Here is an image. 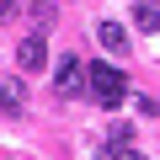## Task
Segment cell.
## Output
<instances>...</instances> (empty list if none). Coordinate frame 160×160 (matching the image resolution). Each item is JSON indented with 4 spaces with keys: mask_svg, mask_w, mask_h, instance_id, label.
<instances>
[{
    "mask_svg": "<svg viewBox=\"0 0 160 160\" xmlns=\"http://www.w3.org/2000/svg\"><path fill=\"white\" fill-rule=\"evenodd\" d=\"M86 86L96 91V102H102L107 112H118V107H123V86H128V80H123V69H118V64H86Z\"/></svg>",
    "mask_w": 160,
    "mask_h": 160,
    "instance_id": "6da1fadb",
    "label": "cell"
},
{
    "mask_svg": "<svg viewBox=\"0 0 160 160\" xmlns=\"http://www.w3.org/2000/svg\"><path fill=\"white\" fill-rule=\"evenodd\" d=\"M53 91L59 96H80V91H86V64H80L75 53L53 59Z\"/></svg>",
    "mask_w": 160,
    "mask_h": 160,
    "instance_id": "7a4b0ae2",
    "label": "cell"
},
{
    "mask_svg": "<svg viewBox=\"0 0 160 160\" xmlns=\"http://www.w3.org/2000/svg\"><path fill=\"white\" fill-rule=\"evenodd\" d=\"M16 64H22V75H43V69H48V38H43V32L22 38V43H16Z\"/></svg>",
    "mask_w": 160,
    "mask_h": 160,
    "instance_id": "3957f363",
    "label": "cell"
},
{
    "mask_svg": "<svg viewBox=\"0 0 160 160\" xmlns=\"http://www.w3.org/2000/svg\"><path fill=\"white\" fill-rule=\"evenodd\" d=\"M27 112V86L11 75V80H0V118H22Z\"/></svg>",
    "mask_w": 160,
    "mask_h": 160,
    "instance_id": "277c9868",
    "label": "cell"
},
{
    "mask_svg": "<svg viewBox=\"0 0 160 160\" xmlns=\"http://www.w3.org/2000/svg\"><path fill=\"white\" fill-rule=\"evenodd\" d=\"M96 38H102V48H107V53H123V48H128V27H123V22H102V27H96Z\"/></svg>",
    "mask_w": 160,
    "mask_h": 160,
    "instance_id": "5b68a950",
    "label": "cell"
},
{
    "mask_svg": "<svg viewBox=\"0 0 160 160\" xmlns=\"http://www.w3.org/2000/svg\"><path fill=\"white\" fill-rule=\"evenodd\" d=\"M133 27L139 32H160V6H155V0H144V6L133 11Z\"/></svg>",
    "mask_w": 160,
    "mask_h": 160,
    "instance_id": "8992f818",
    "label": "cell"
},
{
    "mask_svg": "<svg viewBox=\"0 0 160 160\" xmlns=\"http://www.w3.org/2000/svg\"><path fill=\"white\" fill-rule=\"evenodd\" d=\"M32 16H38V22H43V32H48V27H53V0H38Z\"/></svg>",
    "mask_w": 160,
    "mask_h": 160,
    "instance_id": "52a82bcc",
    "label": "cell"
},
{
    "mask_svg": "<svg viewBox=\"0 0 160 160\" xmlns=\"http://www.w3.org/2000/svg\"><path fill=\"white\" fill-rule=\"evenodd\" d=\"M133 107H139V112H144V118H160V102H155V96H139V102H133Z\"/></svg>",
    "mask_w": 160,
    "mask_h": 160,
    "instance_id": "ba28073f",
    "label": "cell"
},
{
    "mask_svg": "<svg viewBox=\"0 0 160 160\" xmlns=\"http://www.w3.org/2000/svg\"><path fill=\"white\" fill-rule=\"evenodd\" d=\"M11 6H16V0H0V22H6V16H11Z\"/></svg>",
    "mask_w": 160,
    "mask_h": 160,
    "instance_id": "9c48e42d",
    "label": "cell"
}]
</instances>
